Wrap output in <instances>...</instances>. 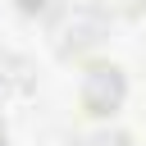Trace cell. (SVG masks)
<instances>
[{"label": "cell", "mask_w": 146, "mask_h": 146, "mask_svg": "<svg viewBox=\"0 0 146 146\" xmlns=\"http://www.w3.org/2000/svg\"><path fill=\"white\" fill-rule=\"evenodd\" d=\"M119 96H123V78H119V68H105V64H96V68L87 73V87H82V100H87V110L105 114V110H114V105H119Z\"/></svg>", "instance_id": "6da1fadb"}, {"label": "cell", "mask_w": 146, "mask_h": 146, "mask_svg": "<svg viewBox=\"0 0 146 146\" xmlns=\"http://www.w3.org/2000/svg\"><path fill=\"white\" fill-rule=\"evenodd\" d=\"M82 146H128V137H91V141H82Z\"/></svg>", "instance_id": "7a4b0ae2"}, {"label": "cell", "mask_w": 146, "mask_h": 146, "mask_svg": "<svg viewBox=\"0 0 146 146\" xmlns=\"http://www.w3.org/2000/svg\"><path fill=\"white\" fill-rule=\"evenodd\" d=\"M0 146H5V123H0Z\"/></svg>", "instance_id": "3957f363"}]
</instances>
